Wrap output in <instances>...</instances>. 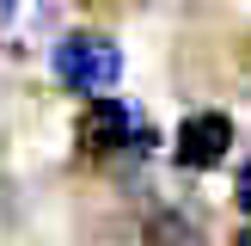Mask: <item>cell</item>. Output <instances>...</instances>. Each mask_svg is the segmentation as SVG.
Wrapping results in <instances>:
<instances>
[{
    "label": "cell",
    "mask_w": 251,
    "mask_h": 246,
    "mask_svg": "<svg viewBox=\"0 0 251 246\" xmlns=\"http://www.w3.org/2000/svg\"><path fill=\"white\" fill-rule=\"evenodd\" d=\"M49 62H55V80L68 86V92H110V86L123 80V49L110 43L104 31H68V37H55Z\"/></svg>",
    "instance_id": "cell-1"
},
{
    "label": "cell",
    "mask_w": 251,
    "mask_h": 246,
    "mask_svg": "<svg viewBox=\"0 0 251 246\" xmlns=\"http://www.w3.org/2000/svg\"><path fill=\"white\" fill-rule=\"evenodd\" d=\"M80 154L104 160V154H129V142H147V117L135 111V98H92L74 123Z\"/></svg>",
    "instance_id": "cell-2"
},
{
    "label": "cell",
    "mask_w": 251,
    "mask_h": 246,
    "mask_svg": "<svg viewBox=\"0 0 251 246\" xmlns=\"http://www.w3.org/2000/svg\"><path fill=\"white\" fill-rule=\"evenodd\" d=\"M55 37H61V6L55 0H0V49L6 56L55 49Z\"/></svg>",
    "instance_id": "cell-3"
},
{
    "label": "cell",
    "mask_w": 251,
    "mask_h": 246,
    "mask_svg": "<svg viewBox=\"0 0 251 246\" xmlns=\"http://www.w3.org/2000/svg\"><path fill=\"white\" fill-rule=\"evenodd\" d=\"M227 148H233V117L227 111H190V117L178 123V135H172V160H178L184 172L221 166Z\"/></svg>",
    "instance_id": "cell-4"
},
{
    "label": "cell",
    "mask_w": 251,
    "mask_h": 246,
    "mask_svg": "<svg viewBox=\"0 0 251 246\" xmlns=\"http://www.w3.org/2000/svg\"><path fill=\"white\" fill-rule=\"evenodd\" d=\"M141 246H208V240H202V228H196V215L159 203V209H147V221H141Z\"/></svg>",
    "instance_id": "cell-5"
},
{
    "label": "cell",
    "mask_w": 251,
    "mask_h": 246,
    "mask_svg": "<svg viewBox=\"0 0 251 246\" xmlns=\"http://www.w3.org/2000/svg\"><path fill=\"white\" fill-rule=\"evenodd\" d=\"M233 203H239L245 215H251V160L239 166V179H233Z\"/></svg>",
    "instance_id": "cell-6"
},
{
    "label": "cell",
    "mask_w": 251,
    "mask_h": 246,
    "mask_svg": "<svg viewBox=\"0 0 251 246\" xmlns=\"http://www.w3.org/2000/svg\"><path fill=\"white\" fill-rule=\"evenodd\" d=\"M233 246H251V228H245V234H239V240H233Z\"/></svg>",
    "instance_id": "cell-7"
}]
</instances>
